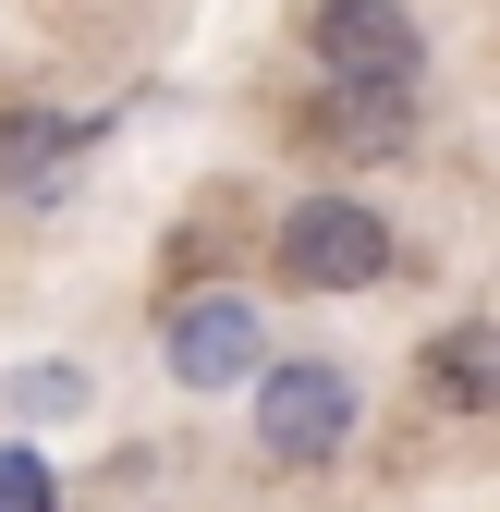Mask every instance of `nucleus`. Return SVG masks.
<instances>
[{"label": "nucleus", "instance_id": "nucleus-7", "mask_svg": "<svg viewBox=\"0 0 500 512\" xmlns=\"http://www.w3.org/2000/svg\"><path fill=\"white\" fill-rule=\"evenodd\" d=\"M403 110H415V98H391V86H342V98H330V135L379 159V147H403V135H415Z\"/></svg>", "mask_w": 500, "mask_h": 512}, {"label": "nucleus", "instance_id": "nucleus-5", "mask_svg": "<svg viewBox=\"0 0 500 512\" xmlns=\"http://www.w3.org/2000/svg\"><path fill=\"white\" fill-rule=\"evenodd\" d=\"M415 391L440 415H500V317H452V330L415 354Z\"/></svg>", "mask_w": 500, "mask_h": 512}, {"label": "nucleus", "instance_id": "nucleus-3", "mask_svg": "<svg viewBox=\"0 0 500 512\" xmlns=\"http://www.w3.org/2000/svg\"><path fill=\"white\" fill-rule=\"evenodd\" d=\"M354 439V378L342 366H269L257 391V452L269 464H330Z\"/></svg>", "mask_w": 500, "mask_h": 512}, {"label": "nucleus", "instance_id": "nucleus-8", "mask_svg": "<svg viewBox=\"0 0 500 512\" xmlns=\"http://www.w3.org/2000/svg\"><path fill=\"white\" fill-rule=\"evenodd\" d=\"M0 512H61V488H49L37 452H0Z\"/></svg>", "mask_w": 500, "mask_h": 512}, {"label": "nucleus", "instance_id": "nucleus-4", "mask_svg": "<svg viewBox=\"0 0 500 512\" xmlns=\"http://www.w3.org/2000/svg\"><path fill=\"white\" fill-rule=\"evenodd\" d=\"M171 378H183V391L257 378V305H232V293H183V305H171Z\"/></svg>", "mask_w": 500, "mask_h": 512}, {"label": "nucleus", "instance_id": "nucleus-1", "mask_svg": "<svg viewBox=\"0 0 500 512\" xmlns=\"http://www.w3.org/2000/svg\"><path fill=\"white\" fill-rule=\"evenodd\" d=\"M281 281H305V293H366V281H391V220L379 208H354V196H305V208H281Z\"/></svg>", "mask_w": 500, "mask_h": 512}, {"label": "nucleus", "instance_id": "nucleus-6", "mask_svg": "<svg viewBox=\"0 0 500 512\" xmlns=\"http://www.w3.org/2000/svg\"><path fill=\"white\" fill-rule=\"evenodd\" d=\"M74 135H86V122H61V110H13V122H0V196L49 183L61 159H74Z\"/></svg>", "mask_w": 500, "mask_h": 512}, {"label": "nucleus", "instance_id": "nucleus-2", "mask_svg": "<svg viewBox=\"0 0 500 512\" xmlns=\"http://www.w3.org/2000/svg\"><path fill=\"white\" fill-rule=\"evenodd\" d=\"M305 49H318L330 86H391V98H415V61H427L415 13H391V0H318V13H305Z\"/></svg>", "mask_w": 500, "mask_h": 512}]
</instances>
